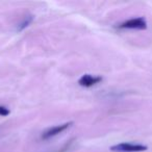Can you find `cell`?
Masks as SVG:
<instances>
[{"instance_id": "obj_3", "label": "cell", "mask_w": 152, "mask_h": 152, "mask_svg": "<svg viewBox=\"0 0 152 152\" xmlns=\"http://www.w3.org/2000/svg\"><path fill=\"white\" fill-rule=\"evenodd\" d=\"M72 124H73V122H69V123H65V124H61V125H56V126H54V127H51V128H49L48 130H46L43 133L42 139L43 140L51 139V137H55V135L59 134V133H61L63 131H65L66 129L69 128Z\"/></svg>"}, {"instance_id": "obj_1", "label": "cell", "mask_w": 152, "mask_h": 152, "mask_svg": "<svg viewBox=\"0 0 152 152\" xmlns=\"http://www.w3.org/2000/svg\"><path fill=\"white\" fill-rule=\"evenodd\" d=\"M148 147L142 144H131V143H121L110 147V150L118 152H142L147 150Z\"/></svg>"}, {"instance_id": "obj_2", "label": "cell", "mask_w": 152, "mask_h": 152, "mask_svg": "<svg viewBox=\"0 0 152 152\" xmlns=\"http://www.w3.org/2000/svg\"><path fill=\"white\" fill-rule=\"evenodd\" d=\"M146 27H147V22L143 17L127 20L119 25V28H127V29H145Z\"/></svg>"}, {"instance_id": "obj_6", "label": "cell", "mask_w": 152, "mask_h": 152, "mask_svg": "<svg viewBox=\"0 0 152 152\" xmlns=\"http://www.w3.org/2000/svg\"><path fill=\"white\" fill-rule=\"evenodd\" d=\"M10 110L7 107H5V106H1L0 105V116L2 117H7L10 115Z\"/></svg>"}, {"instance_id": "obj_4", "label": "cell", "mask_w": 152, "mask_h": 152, "mask_svg": "<svg viewBox=\"0 0 152 152\" xmlns=\"http://www.w3.org/2000/svg\"><path fill=\"white\" fill-rule=\"evenodd\" d=\"M100 81H102L101 76H95V75H90V74H85L79 78L78 83L81 87L85 88H91L93 86L99 83Z\"/></svg>"}, {"instance_id": "obj_5", "label": "cell", "mask_w": 152, "mask_h": 152, "mask_svg": "<svg viewBox=\"0 0 152 152\" xmlns=\"http://www.w3.org/2000/svg\"><path fill=\"white\" fill-rule=\"evenodd\" d=\"M32 20H34V18H32L31 16H27L26 18H24L23 21H22L21 23H20L19 25H18L17 30H18V31H21V30H23L24 28L27 27V26L29 25L30 23H31Z\"/></svg>"}]
</instances>
